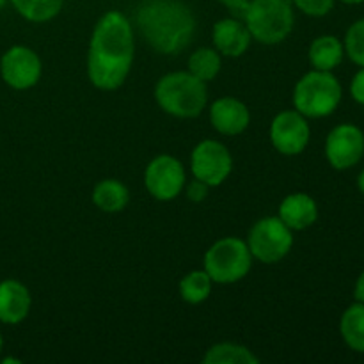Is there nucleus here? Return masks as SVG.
I'll return each mask as SVG.
<instances>
[{
  "mask_svg": "<svg viewBox=\"0 0 364 364\" xmlns=\"http://www.w3.org/2000/svg\"><path fill=\"white\" fill-rule=\"evenodd\" d=\"M309 139H311V128L308 117L297 110H283L272 119L270 141L281 155H301L308 148Z\"/></svg>",
  "mask_w": 364,
  "mask_h": 364,
  "instance_id": "12",
  "label": "nucleus"
},
{
  "mask_svg": "<svg viewBox=\"0 0 364 364\" xmlns=\"http://www.w3.org/2000/svg\"><path fill=\"white\" fill-rule=\"evenodd\" d=\"M213 281L205 269L192 270L180 281V295L188 304H201L212 294Z\"/></svg>",
  "mask_w": 364,
  "mask_h": 364,
  "instance_id": "23",
  "label": "nucleus"
},
{
  "mask_svg": "<svg viewBox=\"0 0 364 364\" xmlns=\"http://www.w3.org/2000/svg\"><path fill=\"white\" fill-rule=\"evenodd\" d=\"M2 345H4V340H2V334H0V352H2Z\"/></svg>",
  "mask_w": 364,
  "mask_h": 364,
  "instance_id": "33",
  "label": "nucleus"
},
{
  "mask_svg": "<svg viewBox=\"0 0 364 364\" xmlns=\"http://www.w3.org/2000/svg\"><path fill=\"white\" fill-rule=\"evenodd\" d=\"M155 100L169 116L192 119L208 105V89L206 82L199 80L191 71H173L156 82Z\"/></svg>",
  "mask_w": 364,
  "mask_h": 364,
  "instance_id": "3",
  "label": "nucleus"
},
{
  "mask_svg": "<svg viewBox=\"0 0 364 364\" xmlns=\"http://www.w3.org/2000/svg\"><path fill=\"white\" fill-rule=\"evenodd\" d=\"M134 57V25L119 11H107L96 21L89 41V82L100 91H116L127 82Z\"/></svg>",
  "mask_w": 364,
  "mask_h": 364,
  "instance_id": "1",
  "label": "nucleus"
},
{
  "mask_svg": "<svg viewBox=\"0 0 364 364\" xmlns=\"http://www.w3.org/2000/svg\"><path fill=\"white\" fill-rule=\"evenodd\" d=\"M43 73V64L38 53L23 45L11 46L0 59V75L9 87L16 91L34 87Z\"/></svg>",
  "mask_w": 364,
  "mask_h": 364,
  "instance_id": "10",
  "label": "nucleus"
},
{
  "mask_svg": "<svg viewBox=\"0 0 364 364\" xmlns=\"http://www.w3.org/2000/svg\"><path fill=\"white\" fill-rule=\"evenodd\" d=\"M277 217L291 231L308 230L318 219V205H316V201L309 194L295 192V194H288L281 201Z\"/></svg>",
  "mask_w": 364,
  "mask_h": 364,
  "instance_id": "16",
  "label": "nucleus"
},
{
  "mask_svg": "<svg viewBox=\"0 0 364 364\" xmlns=\"http://www.w3.org/2000/svg\"><path fill=\"white\" fill-rule=\"evenodd\" d=\"M242 20L255 41L277 45L294 31L295 7L291 0H251Z\"/></svg>",
  "mask_w": 364,
  "mask_h": 364,
  "instance_id": "4",
  "label": "nucleus"
},
{
  "mask_svg": "<svg viewBox=\"0 0 364 364\" xmlns=\"http://www.w3.org/2000/svg\"><path fill=\"white\" fill-rule=\"evenodd\" d=\"M217 2L223 4L235 18H244V13L251 0H217Z\"/></svg>",
  "mask_w": 364,
  "mask_h": 364,
  "instance_id": "28",
  "label": "nucleus"
},
{
  "mask_svg": "<svg viewBox=\"0 0 364 364\" xmlns=\"http://www.w3.org/2000/svg\"><path fill=\"white\" fill-rule=\"evenodd\" d=\"M255 352L238 343H217L206 350L203 364H258Z\"/></svg>",
  "mask_w": 364,
  "mask_h": 364,
  "instance_id": "21",
  "label": "nucleus"
},
{
  "mask_svg": "<svg viewBox=\"0 0 364 364\" xmlns=\"http://www.w3.org/2000/svg\"><path fill=\"white\" fill-rule=\"evenodd\" d=\"M16 13L32 23H45L60 13L64 0H9Z\"/></svg>",
  "mask_w": 364,
  "mask_h": 364,
  "instance_id": "22",
  "label": "nucleus"
},
{
  "mask_svg": "<svg viewBox=\"0 0 364 364\" xmlns=\"http://www.w3.org/2000/svg\"><path fill=\"white\" fill-rule=\"evenodd\" d=\"M32 297L28 288L18 279H4L0 283V322L18 326L31 313Z\"/></svg>",
  "mask_w": 364,
  "mask_h": 364,
  "instance_id": "15",
  "label": "nucleus"
},
{
  "mask_svg": "<svg viewBox=\"0 0 364 364\" xmlns=\"http://www.w3.org/2000/svg\"><path fill=\"white\" fill-rule=\"evenodd\" d=\"M340 2L348 4V6H355V4H363L364 0H340Z\"/></svg>",
  "mask_w": 364,
  "mask_h": 364,
  "instance_id": "31",
  "label": "nucleus"
},
{
  "mask_svg": "<svg viewBox=\"0 0 364 364\" xmlns=\"http://www.w3.org/2000/svg\"><path fill=\"white\" fill-rule=\"evenodd\" d=\"M309 63H311L313 70L320 71H333L341 64L345 57V46L341 39L336 36H318L313 39L311 46H309Z\"/></svg>",
  "mask_w": 364,
  "mask_h": 364,
  "instance_id": "17",
  "label": "nucleus"
},
{
  "mask_svg": "<svg viewBox=\"0 0 364 364\" xmlns=\"http://www.w3.org/2000/svg\"><path fill=\"white\" fill-rule=\"evenodd\" d=\"M210 121L220 135L235 137L247 130L251 123V112L247 105L238 98L224 96L210 105Z\"/></svg>",
  "mask_w": 364,
  "mask_h": 364,
  "instance_id": "13",
  "label": "nucleus"
},
{
  "mask_svg": "<svg viewBox=\"0 0 364 364\" xmlns=\"http://www.w3.org/2000/svg\"><path fill=\"white\" fill-rule=\"evenodd\" d=\"M343 46L348 59L354 64H358V66L364 68V18L363 20L354 21L348 27Z\"/></svg>",
  "mask_w": 364,
  "mask_h": 364,
  "instance_id": "24",
  "label": "nucleus"
},
{
  "mask_svg": "<svg viewBox=\"0 0 364 364\" xmlns=\"http://www.w3.org/2000/svg\"><path fill=\"white\" fill-rule=\"evenodd\" d=\"M185 169L176 156L159 155L144 171L146 191L159 201H173L185 188Z\"/></svg>",
  "mask_w": 364,
  "mask_h": 364,
  "instance_id": "9",
  "label": "nucleus"
},
{
  "mask_svg": "<svg viewBox=\"0 0 364 364\" xmlns=\"http://www.w3.org/2000/svg\"><path fill=\"white\" fill-rule=\"evenodd\" d=\"M203 269L213 283L233 284L251 272L252 255L245 240L237 237L220 238L206 251Z\"/></svg>",
  "mask_w": 364,
  "mask_h": 364,
  "instance_id": "6",
  "label": "nucleus"
},
{
  "mask_svg": "<svg viewBox=\"0 0 364 364\" xmlns=\"http://www.w3.org/2000/svg\"><path fill=\"white\" fill-rule=\"evenodd\" d=\"M249 251L258 262L272 265L287 258L294 247V231L279 217H263L256 220L247 233Z\"/></svg>",
  "mask_w": 364,
  "mask_h": 364,
  "instance_id": "7",
  "label": "nucleus"
},
{
  "mask_svg": "<svg viewBox=\"0 0 364 364\" xmlns=\"http://www.w3.org/2000/svg\"><path fill=\"white\" fill-rule=\"evenodd\" d=\"M208 191L210 187L205 183V181L194 178V180L187 185V198L191 199L192 203H201L205 201L206 196H208Z\"/></svg>",
  "mask_w": 364,
  "mask_h": 364,
  "instance_id": "26",
  "label": "nucleus"
},
{
  "mask_svg": "<svg viewBox=\"0 0 364 364\" xmlns=\"http://www.w3.org/2000/svg\"><path fill=\"white\" fill-rule=\"evenodd\" d=\"M358 188L364 194V169L359 173V176H358Z\"/></svg>",
  "mask_w": 364,
  "mask_h": 364,
  "instance_id": "30",
  "label": "nucleus"
},
{
  "mask_svg": "<svg viewBox=\"0 0 364 364\" xmlns=\"http://www.w3.org/2000/svg\"><path fill=\"white\" fill-rule=\"evenodd\" d=\"M130 201V192L124 183L114 178H107L96 183L92 191V203L98 210L105 213H117L127 208Z\"/></svg>",
  "mask_w": 364,
  "mask_h": 364,
  "instance_id": "18",
  "label": "nucleus"
},
{
  "mask_svg": "<svg viewBox=\"0 0 364 364\" xmlns=\"http://www.w3.org/2000/svg\"><path fill=\"white\" fill-rule=\"evenodd\" d=\"M350 96L354 98V102H358L359 105L364 107V68L354 75L350 82Z\"/></svg>",
  "mask_w": 364,
  "mask_h": 364,
  "instance_id": "27",
  "label": "nucleus"
},
{
  "mask_svg": "<svg viewBox=\"0 0 364 364\" xmlns=\"http://www.w3.org/2000/svg\"><path fill=\"white\" fill-rule=\"evenodd\" d=\"M340 333L348 348L364 354V302L348 306L340 320Z\"/></svg>",
  "mask_w": 364,
  "mask_h": 364,
  "instance_id": "19",
  "label": "nucleus"
},
{
  "mask_svg": "<svg viewBox=\"0 0 364 364\" xmlns=\"http://www.w3.org/2000/svg\"><path fill=\"white\" fill-rule=\"evenodd\" d=\"M191 171L208 187H219L233 171V156L223 142L206 139L192 149Z\"/></svg>",
  "mask_w": 364,
  "mask_h": 364,
  "instance_id": "8",
  "label": "nucleus"
},
{
  "mask_svg": "<svg viewBox=\"0 0 364 364\" xmlns=\"http://www.w3.org/2000/svg\"><path fill=\"white\" fill-rule=\"evenodd\" d=\"M7 2H9V0H0V9H2V7H4V6H6V4H7Z\"/></svg>",
  "mask_w": 364,
  "mask_h": 364,
  "instance_id": "32",
  "label": "nucleus"
},
{
  "mask_svg": "<svg viewBox=\"0 0 364 364\" xmlns=\"http://www.w3.org/2000/svg\"><path fill=\"white\" fill-rule=\"evenodd\" d=\"M213 48L224 57H240L249 50L252 36L242 18H223L213 25Z\"/></svg>",
  "mask_w": 364,
  "mask_h": 364,
  "instance_id": "14",
  "label": "nucleus"
},
{
  "mask_svg": "<svg viewBox=\"0 0 364 364\" xmlns=\"http://www.w3.org/2000/svg\"><path fill=\"white\" fill-rule=\"evenodd\" d=\"M294 7L313 18H322L334 9L336 0H291Z\"/></svg>",
  "mask_w": 364,
  "mask_h": 364,
  "instance_id": "25",
  "label": "nucleus"
},
{
  "mask_svg": "<svg viewBox=\"0 0 364 364\" xmlns=\"http://www.w3.org/2000/svg\"><path fill=\"white\" fill-rule=\"evenodd\" d=\"M135 23L142 39L164 55L183 52L198 27L192 9L180 0H146L135 11Z\"/></svg>",
  "mask_w": 364,
  "mask_h": 364,
  "instance_id": "2",
  "label": "nucleus"
},
{
  "mask_svg": "<svg viewBox=\"0 0 364 364\" xmlns=\"http://www.w3.org/2000/svg\"><path fill=\"white\" fill-rule=\"evenodd\" d=\"M343 96L340 80L333 71H308L294 89V107L308 119L327 117L338 109Z\"/></svg>",
  "mask_w": 364,
  "mask_h": 364,
  "instance_id": "5",
  "label": "nucleus"
},
{
  "mask_svg": "<svg viewBox=\"0 0 364 364\" xmlns=\"http://www.w3.org/2000/svg\"><path fill=\"white\" fill-rule=\"evenodd\" d=\"M364 156V132L352 123L334 127L326 139V159L338 171L352 169Z\"/></svg>",
  "mask_w": 364,
  "mask_h": 364,
  "instance_id": "11",
  "label": "nucleus"
},
{
  "mask_svg": "<svg viewBox=\"0 0 364 364\" xmlns=\"http://www.w3.org/2000/svg\"><path fill=\"white\" fill-rule=\"evenodd\" d=\"M354 297L358 302H364V270L361 272V276L358 277V281H355Z\"/></svg>",
  "mask_w": 364,
  "mask_h": 364,
  "instance_id": "29",
  "label": "nucleus"
},
{
  "mask_svg": "<svg viewBox=\"0 0 364 364\" xmlns=\"http://www.w3.org/2000/svg\"><path fill=\"white\" fill-rule=\"evenodd\" d=\"M220 70H223V55L215 48L201 46L188 57V71L206 84L215 80Z\"/></svg>",
  "mask_w": 364,
  "mask_h": 364,
  "instance_id": "20",
  "label": "nucleus"
}]
</instances>
